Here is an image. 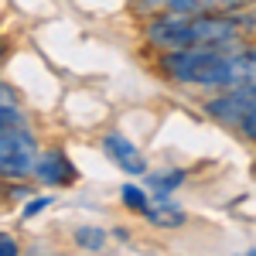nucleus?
Segmentation results:
<instances>
[{
	"mask_svg": "<svg viewBox=\"0 0 256 256\" xmlns=\"http://www.w3.org/2000/svg\"><path fill=\"white\" fill-rule=\"evenodd\" d=\"M160 72L198 89H239L256 86V44L232 48H181L160 55Z\"/></svg>",
	"mask_w": 256,
	"mask_h": 256,
	"instance_id": "1",
	"label": "nucleus"
},
{
	"mask_svg": "<svg viewBox=\"0 0 256 256\" xmlns=\"http://www.w3.org/2000/svg\"><path fill=\"white\" fill-rule=\"evenodd\" d=\"M246 31L242 14H160L147 24V44L158 52H181V48H232L242 44L239 34Z\"/></svg>",
	"mask_w": 256,
	"mask_h": 256,
	"instance_id": "2",
	"label": "nucleus"
},
{
	"mask_svg": "<svg viewBox=\"0 0 256 256\" xmlns=\"http://www.w3.org/2000/svg\"><path fill=\"white\" fill-rule=\"evenodd\" d=\"M38 140L31 130L20 126H4V137H0V171L10 181H20L24 174H34V164H38Z\"/></svg>",
	"mask_w": 256,
	"mask_h": 256,
	"instance_id": "3",
	"label": "nucleus"
},
{
	"mask_svg": "<svg viewBox=\"0 0 256 256\" xmlns=\"http://www.w3.org/2000/svg\"><path fill=\"white\" fill-rule=\"evenodd\" d=\"M256 110V86H239V89H222V96H216L205 113L222 120V123H242L246 113Z\"/></svg>",
	"mask_w": 256,
	"mask_h": 256,
	"instance_id": "4",
	"label": "nucleus"
},
{
	"mask_svg": "<svg viewBox=\"0 0 256 256\" xmlns=\"http://www.w3.org/2000/svg\"><path fill=\"white\" fill-rule=\"evenodd\" d=\"M34 178H38L41 184H48V188H62V184H72V181L79 178V171H76V164L68 160L65 150L52 147V150H41L38 154Z\"/></svg>",
	"mask_w": 256,
	"mask_h": 256,
	"instance_id": "5",
	"label": "nucleus"
},
{
	"mask_svg": "<svg viewBox=\"0 0 256 256\" xmlns=\"http://www.w3.org/2000/svg\"><path fill=\"white\" fill-rule=\"evenodd\" d=\"M102 154L113 160L120 171H126V174H147V160H144V154H140L123 134H106V137H102Z\"/></svg>",
	"mask_w": 256,
	"mask_h": 256,
	"instance_id": "6",
	"label": "nucleus"
},
{
	"mask_svg": "<svg viewBox=\"0 0 256 256\" xmlns=\"http://www.w3.org/2000/svg\"><path fill=\"white\" fill-rule=\"evenodd\" d=\"M144 218H147L150 226H160V229H178V226L184 222V208H181L171 195H154Z\"/></svg>",
	"mask_w": 256,
	"mask_h": 256,
	"instance_id": "7",
	"label": "nucleus"
},
{
	"mask_svg": "<svg viewBox=\"0 0 256 256\" xmlns=\"http://www.w3.org/2000/svg\"><path fill=\"white\" fill-rule=\"evenodd\" d=\"M181 181H184V171H181V168H178V171L174 168H171V171H154V174H150V192H154V195H171Z\"/></svg>",
	"mask_w": 256,
	"mask_h": 256,
	"instance_id": "8",
	"label": "nucleus"
},
{
	"mask_svg": "<svg viewBox=\"0 0 256 256\" xmlns=\"http://www.w3.org/2000/svg\"><path fill=\"white\" fill-rule=\"evenodd\" d=\"M76 242H79L82 250L96 253V250H102V242H106V232H102L99 226H79V229H76Z\"/></svg>",
	"mask_w": 256,
	"mask_h": 256,
	"instance_id": "9",
	"label": "nucleus"
},
{
	"mask_svg": "<svg viewBox=\"0 0 256 256\" xmlns=\"http://www.w3.org/2000/svg\"><path fill=\"white\" fill-rule=\"evenodd\" d=\"M120 198H123V205H126V208H134V212H140V216H147V208H150V198L144 195L137 184H123Z\"/></svg>",
	"mask_w": 256,
	"mask_h": 256,
	"instance_id": "10",
	"label": "nucleus"
},
{
	"mask_svg": "<svg viewBox=\"0 0 256 256\" xmlns=\"http://www.w3.org/2000/svg\"><path fill=\"white\" fill-rule=\"evenodd\" d=\"M239 130H242V137H246V140H253V144H256V110L242 116V123H239Z\"/></svg>",
	"mask_w": 256,
	"mask_h": 256,
	"instance_id": "11",
	"label": "nucleus"
},
{
	"mask_svg": "<svg viewBox=\"0 0 256 256\" xmlns=\"http://www.w3.org/2000/svg\"><path fill=\"white\" fill-rule=\"evenodd\" d=\"M48 205H52V198H48V195H41V198H34V202H28V205H24V216H28V218H31V216H38V212H44Z\"/></svg>",
	"mask_w": 256,
	"mask_h": 256,
	"instance_id": "12",
	"label": "nucleus"
},
{
	"mask_svg": "<svg viewBox=\"0 0 256 256\" xmlns=\"http://www.w3.org/2000/svg\"><path fill=\"white\" fill-rule=\"evenodd\" d=\"M0 253H4V256H14V253H18V242L7 236V232L0 236Z\"/></svg>",
	"mask_w": 256,
	"mask_h": 256,
	"instance_id": "13",
	"label": "nucleus"
}]
</instances>
